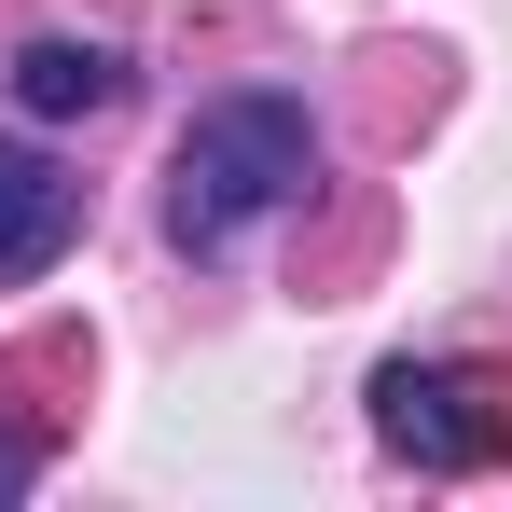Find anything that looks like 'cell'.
<instances>
[{"instance_id":"cell-4","label":"cell","mask_w":512,"mask_h":512,"mask_svg":"<svg viewBox=\"0 0 512 512\" xmlns=\"http://www.w3.org/2000/svg\"><path fill=\"white\" fill-rule=\"evenodd\" d=\"M125 97V56L111 42H28L14 56V111H42V125H97Z\"/></svg>"},{"instance_id":"cell-3","label":"cell","mask_w":512,"mask_h":512,"mask_svg":"<svg viewBox=\"0 0 512 512\" xmlns=\"http://www.w3.org/2000/svg\"><path fill=\"white\" fill-rule=\"evenodd\" d=\"M70 236H84V180L42 139H0V277H42Z\"/></svg>"},{"instance_id":"cell-2","label":"cell","mask_w":512,"mask_h":512,"mask_svg":"<svg viewBox=\"0 0 512 512\" xmlns=\"http://www.w3.org/2000/svg\"><path fill=\"white\" fill-rule=\"evenodd\" d=\"M374 429H388L416 471H485V457L512 443V429L485 416V388L443 374V360H388V374H374Z\"/></svg>"},{"instance_id":"cell-5","label":"cell","mask_w":512,"mask_h":512,"mask_svg":"<svg viewBox=\"0 0 512 512\" xmlns=\"http://www.w3.org/2000/svg\"><path fill=\"white\" fill-rule=\"evenodd\" d=\"M0 499H28V443L14 429H0Z\"/></svg>"},{"instance_id":"cell-1","label":"cell","mask_w":512,"mask_h":512,"mask_svg":"<svg viewBox=\"0 0 512 512\" xmlns=\"http://www.w3.org/2000/svg\"><path fill=\"white\" fill-rule=\"evenodd\" d=\"M305 180H319V111H305V97H277V84L208 97L194 139L167 153V236H180L194 263H222L250 222H277Z\"/></svg>"}]
</instances>
